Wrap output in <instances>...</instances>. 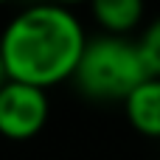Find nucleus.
<instances>
[{"instance_id": "obj_8", "label": "nucleus", "mask_w": 160, "mask_h": 160, "mask_svg": "<svg viewBox=\"0 0 160 160\" xmlns=\"http://www.w3.org/2000/svg\"><path fill=\"white\" fill-rule=\"evenodd\" d=\"M6 79H8V76H6V68H3V59H0V84H3Z\"/></svg>"}, {"instance_id": "obj_1", "label": "nucleus", "mask_w": 160, "mask_h": 160, "mask_svg": "<svg viewBox=\"0 0 160 160\" xmlns=\"http://www.w3.org/2000/svg\"><path fill=\"white\" fill-rule=\"evenodd\" d=\"M84 25L70 6L39 0L17 11L0 34V59L8 79L56 87L73 76L84 48Z\"/></svg>"}, {"instance_id": "obj_3", "label": "nucleus", "mask_w": 160, "mask_h": 160, "mask_svg": "<svg viewBox=\"0 0 160 160\" xmlns=\"http://www.w3.org/2000/svg\"><path fill=\"white\" fill-rule=\"evenodd\" d=\"M51 115L48 90L6 79L0 84V135L8 141H28L42 132Z\"/></svg>"}, {"instance_id": "obj_7", "label": "nucleus", "mask_w": 160, "mask_h": 160, "mask_svg": "<svg viewBox=\"0 0 160 160\" xmlns=\"http://www.w3.org/2000/svg\"><path fill=\"white\" fill-rule=\"evenodd\" d=\"M51 3H59V6H79V3H87V0H51Z\"/></svg>"}, {"instance_id": "obj_4", "label": "nucleus", "mask_w": 160, "mask_h": 160, "mask_svg": "<svg viewBox=\"0 0 160 160\" xmlns=\"http://www.w3.org/2000/svg\"><path fill=\"white\" fill-rule=\"evenodd\" d=\"M124 115L129 127L143 138H160V76L141 79L124 98Z\"/></svg>"}, {"instance_id": "obj_6", "label": "nucleus", "mask_w": 160, "mask_h": 160, "mask_svg": "<svg viewBox=\"0 0 160 160\" xmlns=\"http://www.w3.org/2000/svg\"><path fill=\"white\" fill-rule=\"evenodd\" d=\"M135 45H138V53H141V62H143L146 73L149 76H160V17H155L141 31Z\"/></svg>"}, {"instance_id": "obj_9", "label": "nucleus", "mask_w": 160, "mask_h": 160, "mask_svg": "<svg viewBox=\"0 0 160 160\" xmlns=\"http://www.w3.org/2000/svg\"><path fill=\"white\" fill-rule=\"evenodd\" d=\"M3 3H8V0H0V6H3Z\"/></svg>"}, {"instance_id": "obj_2", "label": "nucleus", "mask_w": 160, "mask_h": 160, "mask_svg": "<svg viewBox=\"0 0 160 160\" xmlns=\"http://www.w3.org/2000/svg\"><path fill=\"white\" fill-rule=\"evenodd\" d=\"M146 76L135 39L127 34H98L84 39L70 79L93 101H121Z\"/></svg>"}, {"instance_id": "obj_5", "label": "nucleus", "mask_w": 160, "mask_h": 160, "mask_svg": "<svg viewBox=\"0 0 160 160\" xmlns=\"http://www.w3.org/2000/svg\"><path fill=\"white\" fill-rule=\"evenodd\" d=\"M96 25L104 34H132L146 14V0H87Z\"/></svg>"}]
</instances>
